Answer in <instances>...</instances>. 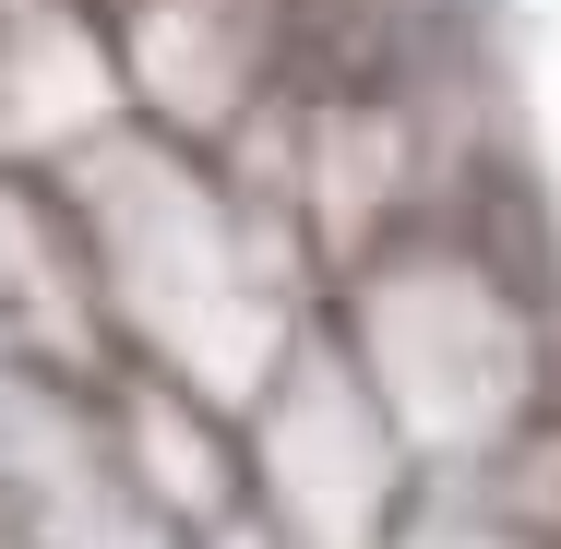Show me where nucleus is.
<instances>
[]
</instances>
